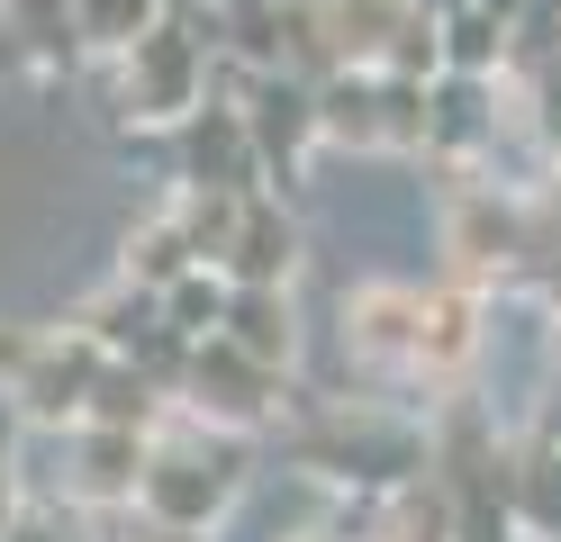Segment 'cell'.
Wrapping results in <instances>:
<instances>
[{
	"instance_id": "obj_19",
	"label": "cell",
	"mask_w": 561,
	"mask_h": 542,
	"mask_svg": "<svg viewBox=\"0 0 561 542\" xmlns=\"http://www.w3.org/2000/svg\"><path fill=\"white\" fill-rule=\"evenodd\" d=\"M136 542H208V533H191V524H146Z\"/></svg>"
},
{
	"instance_id": "obj_7",
	"label": "cell",
	"mask_w": 561,
	"mask_h": 542,
	"mask_svg": "<svg viewBox=\"0 0 561 542\" xmlns=\"http://www.w3.org/2000/svg\"><path fill=\"white\" fill-rule=\"evenodd\" d=\"M416 308L426 289H354L344 299V353L380 371H416Z\"/></svg>"
},
{
	"instance_id": "obj_11",
	"label": "cell",
	"mask_w": 561,
	"mask_h": 542,
	"mask_svg": "<svg viewBox=\"0 0 561 542\" xmlns=\"http://www.w3.org/2000/svg\"><path fill=\"white\" fill-rule=\"evenodd\" d=\"M471 353H480V308L462 299V289H435V299L416 308V371H426V380H453Z\"/></svg>"
},
{
	"instance_id": "obj_14",
	"label": "cell",
	"mask_w": 561,
	"mask_h": 542,
	"mask_svg": "<svg viewBox=\"0 0 561 542\" xmlns=\"http://www.w3.org/2000/svg\"><path fill=\"white\" fill-rule=\"evenodd\" d=\"M191 263H199V244H191V227H182V208L146 217V227L127 235V253H118V272H127L136 289H163V280H182Z\"/></svg>"
},
{
	"instance_id": "obj_4",
	"label": "cell",
	"mask_w": 561,
	"mask_h": 542,
	"mask_svg": "<svg viewBox=\"0 0 561 542\" xmlns=\"http://www.w3.org/2000/svg\"><path fill=\"white\" fill-rule=\"evenodd\" d=\"M172 397H182L191 416H208V425L254 434V425L280 407V371H272V361H254L244 344H227V335H199V344H182Z\"/></svg>"
},
{
	"instance_id": "obj_9",
	"label": "cell",
	"mask_w": 561,
	"mask_h": 542,
	"mask_svg": "<svg viewBox=\"0 0 561 542\" xmlns=\"http://www.w3.org/2000/svg\"><path fill=\"white\" fill-rule=\"evenodd\" d=\"M290 253H299V227H290V217H280L263 191H244L218 272H227V280H272V289H280V280H290Z\"/></svg>"
},
{
	"instance_id": "obj_12",
	"label": "cell",
	"mask_w": 561,
	"mask_h": 542,
	"mask_svg": "<svg viewBox=\"0 0 561 542\" xmlns=\"http://www.w3.org/2000/svg\"><path fill=\"white\" fill-rule=\"evenodd\" d=\"M218 335L244 344L254 361H272V371L299 353V335H290V299H280L272 280H236V299H227V325H218Z\"/></svg>"
},
{
	"instance_id": "obj_15",
	"label": "cell",
	"mask_w": 561,
	"mask_h": 542,
	"mask_svg": "<svg viewBox=\"0 0 561 542\" xmlns=\"http://www.w3.org/2000/svg\"><path fill=\"white\" fill-rule=\"evenodd\" d=\"M163 10H172V0H73V46L118 55V46H136Z\"/></svg>"
},
{
	"instance_id": "obj_16",
	"label": "cell",
	"mask_w": 561,
	"mask_h": 542,
	"mask_svg": "<svg viewBox=\"0 0 561 542\" xmlns=\"http://www.w3.org/2000/svg\"><path fill=\"white\" fill-rule=\"evenodd\" d=\"M0 27L19 36L27 64H64L73 55V0H0Z\"/></svg>"
},
{
	"instance_id": "obj_6",
	"label": "cell",
	"mask_w": 561,
	"mask_h": 542,
	"mask_svg": "<svg viewBox=\"0 0 561 542\" xmlns=\"http://www.w3.org/2000/svg\"><path fill=\"white\" fill-rule=\"evenodd\" d=\"M136 470H146V434L136 425H64V497L73 506H136Z\"/></svg>"
},
{
	"instance_id": "obj_20",
	"label": "cell",
	"mask_w": 561,
	"mask_h": 542,
	"mask_svg": "<svg viewBox=\"0 0 561 542\" xmlns=\"http://www.w3.org/2000/svg\"><path fill=\"white\" fill-rule=\"evenodd\" d=\"M290 542H344V533H327V524H308V533H290Z\"/></svg>"
},
{
	"instance_id": "obj_17",
	"label": "cell",
	"mask_w": 561,
	"mask_h": 542,
	"mask_svg": "<svg viewBox=\"0 0 561 542\" xmlns=\"http://www.w3.org/2000/svg\"><path fill=\"white\" fill-rule=\"evenodd\" d=\"M10 542H82V533H64L55 516H19V524H10Z\"/></svg>"
},
{
	"instance_id": "obj_3",
	"label": "cell",
	"mask_w": 561,
	"mask_h": 542,
	"mask_svg": "<svg viewBox=\"0 0 561 542\" xmlns=\"http://www.w3.org/2000/svg\"><path fill=\"white\" fill-rule=\"evenodd\" d=\"M208 100V36L191 19H154L136 46H118V108L136 127H182Z\"/></svg>"
},
{
	"instance_id": "obj_5",
	"label": "cell",
	"mask_w": 561,
	"mask_h": 542,
	"mask_svg": "<svg viewBox=\"0 0 561 542\" xmlns=\"http://www.w3.org/2000/svg\"><path fill=\"white\" fill-rule=\"evenodd\" d=\"M172 136H182V181L191 191H263V154H254V127H244L236 100H199Z\"/></svg>"
},
{
	"instance_id": "obj_13",
	"label": "cell",
	"mask_w": 561,
	"mask_h": 542,
	"mask_svg": "<svg viewBox=\"0 0 561 542\" xmlns=\"http://www.w3.org/2000/svg\"><path fill=\"white\" fill-rule=\"evenodd\" d=\"M154 299H163V325H172V335H182V344H199V335H218V325H227L236 280H227L218 263H191L182 280H163Z\"/></svg>"
},
{
	"instance_id": "obj_8",
	"label": "cell",
	"mask_w": 561,
	"mask_h": 542,
	"mask_svg": "<svg viewBox=\"0 0 561 542\" xmlns=\"http://www.w3.org/2000/svg\"><path fill=\"white\" fill-rule=\"evenodd\" d=\"M236 108H244V127H254V154H263V172H272V163H290L299 145L318 136V91H308V82H290L280 64H272V72H263V82L244 91Z\"/></svg>"
},
{
	"instance_id": "obj_10",
	"label": "cell",
	"mask_w": 561,
	"mask_h": 542,
	"mask_svg": "<svg viewBox=\"0 0 561 542\" xmlns=\"http://www.w3.org/2000/svg\"><path fill=\"white\" fill-rule=\"evenodd\" d=\"M444 253H453V272L480 280V272H507L516 263V208H499V191H462L444 217Z\"/></svg>"
},
{
	"instance_id": "obj_2",
	"label": "cell",
	"mask_w": 561,
	"mask_h": 542,
	"mask_svg": "<svg viewBox=\"0 0 561 542\" xmlns=\"http://www.w3.org/2000/svg\"><path fill=\"white\" fill-rule=\"evenodd\" d=\"M100 361H110V353H100L82 325H55V335L0 344V380H10V407L37 434H64V425H82L91 389H100Z\"/></svg>"
},
{
	"instance_id": "obj_18",
	"label": "cell",
	"mask_w": 561,
	"mask_h": 542,
	"mask_svg": "<svg viewBox=\"0 0 561 542\" xmlns=\"http://www.w3.org/2000/svg\"><path fill=\"white\" fill-rule=\"evenodd\" d=\"M10 524H19V470H10V452H0V542H10Z\"/></svg>"
},
{
	"instance_id": "obj_1",
	"label": "cell",
	"mask_w": 561,
	"mask_h": 542,
	"mask_svg": "<svg viewBox=\"0 0 561 542\" xmlns=\"http://www.w3.org/2000/svg\"><path fill=\"white\" fill-rule=\"evenodd\" d=\"M244 434L236 425H208L182 407V425H154L146 434V470H136V506H146V524H227V506L244 497Z\"/></svg>"
}]
</instances>
